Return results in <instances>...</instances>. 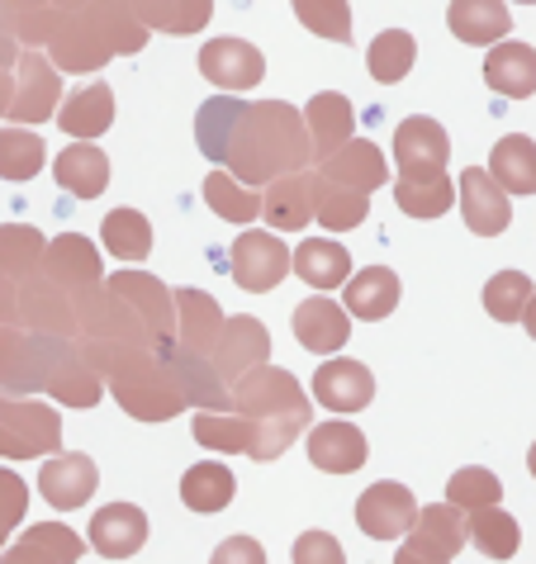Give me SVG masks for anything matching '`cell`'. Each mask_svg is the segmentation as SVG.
Here are the masks:
<instances>
[{
  "label": "cell",
  "mask_w": 536,
  "mask_h": 564,
  "mask_svg": "<svg viewBox=\"0 0 536 564\" xmlns=\"http://www.w3.org/2000/svg\"><path fill=\"white\" fill-rule=\"evenodd\" d=\"M233 417H243L247 427V456L251 460H276L286 456V451L299 442L313 417V403L304 399V389H299V380L290 370L280 366H257L251 375H243L238 384H233Z\"/></svg>",
  "instance_id": "1"
},
{
  "label": "cell",
  "mask_w": 536,
  "mask_h": 564,
  "mask_svg": "<svg viewBox=\"0 0 536 564\" xmlns=\"http://www.w3.org/2000/svg\"><path fill=\"white\" fill-rule=\"evenodd\" d=\"M313 162V138H309V123L294 105L286 100H261V105H247L243 115V129L228 148V176H238L251 191L271 185L280 176H294Z\"/></svg>",
  "instance_id": "2"
},
{
  "label": "cell",
  "mask_w": 536,
  "mask_h": 564,
  "mask_svg": "<svg viewBox=\"0 0 536 564\" xmlns=\"http://www.w3.org/2000/svg\"><path fill=\"white\" fill-rule=\"evenodd\" d=\"M143 43H148V24L124 0H90V6L57 20L49 39V57L57 72H100L109 57L143 53Z\"/></svg>",
  "instance_id": "3"
},
{
  "label": "cell",
  "mask_w": 536,
  "mask_h": 564,
  "mask_svg": "<svg viewBox=\"0 0 536 564\" xmlns=\"http://www.w3.org/2000/svg\"><path fill=\"white\" fill-rule=\"evenodd\" d=\"M76 341L43 337L29 327H0V394H49L53 370Z\"/></svg>",
  "instance_id": "4"
},
{
  "label": "cell",
  "mask_w": 536,
  "mask_h": 564,
  "mask_svg": "<svg viewBox=\"0 0 536 564\" xmlns=\"http://www.w3.org/2000/svg\"><path fill=\"white\" fill-rule=\"evenodd\" d=\"M62 417L53 403L0 394V460H39L62 456Z\"/></svg>",
  "instance_id": "5"
},
{
  "label": "cell",
  "mask_w": 536,
  "mask_h": 564,
  "mask_svg": "<svg viewBox=\"0 0 536 564\" xmlns=\"http://www.w3.org/2000/svg\"><path fill=\"white\" fill-rule=\"evenodd\" d=\"M451 162V138L437 119L414 115L394 129V166H399V181H437L447 176Z\"/></svg>",
  "instance_id": "6"
},
{
  "label": "cell",
  "mask_w": 536,
  "mask_h": 564,
  "mask_svg": "<svg viewBox=\"0 0 536 564\" xmlns=\"http://www.w3.org/2000/svg\"><path fill=\"white\" fill-rule=\"evenodd\" d=\"M465 541H470V531L461 522V512L451 503H432L418 512V527L404 536L394 564H451L465 551Z\"/></svg>",
  "instance_id": "7"
},
{
  "label": "cell",
  "mask_w": 536,
  "mask_h": 564,
  "mask_svg": "<svg viewBox=\"0 0 536 564\" xmlns=\"http://www.w3.org/2000/svg\"><path fill=\"white\" fill-rule=\"evenodd\" d=\"M228 265H233V280L247 290V294H266V290H276L280 280L290 275V247L276 238V232H261V228H247L238 242H233V252H228Z\"/></svg>",
  "instance_id": "8"
},
{
  "label": "cell",
  "mask_w": 536,
  "mask_h": 564,
  "mask_svg": "<svg viewBox=\"0 0 536 564\" xmlns=\"http://www.w3.org/2000/svg\"><path fill=\"white\" fill-rule=\"evenodd\" d=\"M418 498L404 489V484H394V479H380V484H371L366 494L356 498V527L366 531L371 541H399L408 536V531L418 527Z\"/></svg>",
  "instance_id": "9"
},
{
  "label": "cell",
  "mask_w": 536,
  "mask_h": 564,
  "mask_svg": "<svg viewBox=\"0 0 536 564\" xmlns=\"http://www.w3.org/2000/svg\"><path fill=\"white\" fill-rule=\"evenodd\" d=\"M57 96H62V82H57V67L49 53L39 48H24L20 53V67H14V100H10V119L14 123H43L57 115Z\"/></svg>",
  "instance_id": "10"
},
{
  "label": "cell",
  "mask_w": 536,
  "mask_h": 564,
  "mask_svg": "<svg viewBox=\"0 0 536 564\" xmlns=\"http://www.w3.org/2000/svg\"><path fill=\"white\" fill-rule=\"evenodd\" d=\"M105 285L138 308V318L148 323L157 351L176 341V290H167L162 280H152L148 271H115V280H105Z\"/></svg>",
  "instance_id": "11"
},
{
  "label": "cell",
  "mask_w": 536,
  "mask_h": 564,
  "mask_svg": "<svg viewBox=\"0 0 536 564\" xmlns=\"http://www.w3.org/2000/svg\"><path fill=\"white\" fill-rule=\"evenodd\" d=\"M43 275H49L57 290H67L72 300H86L90 290L105 285L100 252H96V242H90V238H82V232H62V238L49 242V257H43Z\"/></svg>",
  "instance_id": "12"
},
{
  "label": "cell",
  "mask_w": 536,
  "mask_h": 564,
  "mask_svg": "<svg viewBox=\"0 0 536 564\" xmlns=\"http://www.w3.org/2000/svg\"><path fill=\"white\" fill-rule=\"evenodd\" d=\"M266 228L276 232H304L309 218H319V171H294L261 191Z\"/></svg>",
  "instance_id": "13"
},
{
  "label": "cell",
  "mask_w": 536,
  "mask_h": 564,
  "mask_svg": "<svg viewBox=\"0 0 536 564\" xmlns=\"http://www.w3.org/2000/svg\"><path fill=\"white\" fill-rule=\"evenodd\" d=\"M461 218L475 238H499L513 224L508 191L489 176V166H465L461 171Z\"/></svg>",
  "instance_id": "14"
},
{
  "label": "cell",
  "mask_w": 536,
  "mask_h": 564,
  "mask_svg": "<svg viewBox=\"0 0 536 564\" xmlns=\"http://www.w3.org/2000/svg\"><path fill=\"white\" fill-rule=\"evenodd\" d=\"M200 72H204V82L218 86V90H251V86H261V76H266V57L251 48V43L243 39H210L200 48Z\"/></svg>",
  "instance_id": "15"
},
{
  "label": "cell",
  "mask_w": 536,
  "mask_h": 564,
  "mask_svg": "<svg viewBox=\"0 0 536 564\" xmlns=\"http://www.w3.org/2000/svg\"><path fill=\"white\" fill-rule=\"evenodd\" d=\"M224 333H228V318H224V308H218L214 294H204V290H176V347L181 351L214 360Z\"/></svg>",
  "instance_id": "16"
},
{
  "label": "cell",
  "mask_w": 536,
  "mask_h": 564,
  "mask_svg": "<svg viewBox=\"0 0 536 564\" xmlns=\"http://www.w3.org/2000/svg\"><path fill=\"white\" fill-rule=\"evenodd\" d=\"M266 356H271V333H266L257 318H247V313H233V318H228V333H224V341H218V351H214L218 380L233 389V384L243 380V375H251L257 366H266Z\"/></svg>",
  "instance_id": "17"
},
{
  "label": "cell",
  "mask_w": 536,
  "mask_h": 564,
  "mask_svg": "<svg viewBox=\"0 0 536 564\" xmlns=\"http://www.w3.org/2000/svg\"><path fill=\"white\" fill-rule=\"evenodd\" d=\"M96 484H100V469L90 456H82V451H62V456H53L39 469V494L62 512L86 508L90 494H96Z\"/></svg>",
  "instance_id": "18"
},
{
  "label": "cell",
  "mask_w": 536,
  "mask_h": 564,
  "mask_svg": "<svg viewBox=\"0 0 536 564\" xmlns=\"http://www.w3.org/2000/svg\"><path fill=\"white\" fill-rule=\"evenodd\" d=\"M313 394L333 413H361L375 399V375L361 360H346V356L323 360L319 375H313Z\"/></svg>",
  "instance_id": "19"
},
{
  "label": "cell",
  "mask_w": 536,
  "mask_h": 564,
  "mask_svg": "<svg viewBox=\"0 0 536 564\" xmlns=\"http://www.w3.org/2000/svg\"><path fill=\"white\" fill-rule=\"evenodd\" d=\"M319 176L323 181H333L342 185V191H356V195H371V191H380V185L389 181V162H385V152L371 143V138H352L342 152H333L328 162L319 166Z\"/></svg>",
  "instance_id": "20"
},
{
  "label": "cell",
  "mask_w": 536,
  "mask_h": 564,
  "mask_svg": "<svg viewBox=\"0 0 536 564\" xmlns=\"http://www.w3.org/2000/svg\"><path fill=\"white\" fill-rule=\"evenodd\" d=\"M86 555V541L62 522H39L24 527L20 541L0 551V564H76Z\"/></svg>",
  "instance_id": "21"
},
{
  "label": "cell",
  "mask_w": 536,
  "mask_h": 564,
  "mask_svg": "<svg viewBox=\"0 0 536 564\" xmlns=\"http://www.w3.org/2000/svg\"><path fill=\"white\" fill-rule=\"evenodd\" d=\"M290 327H294V337L304 341V351L333 356L346 347V337H352V313H342V304H333L328 294H313V300L294 308Z\"/></svg>",
  "instance_id": "22"
},
{
  "label": "cell",
  "mask_w": 536,
  "mask_h": 564,
  "mask_svg": "<svg viewBox=\"0 0 536 564\" xmlns=\"http://www.w3.org/2000/svg\"><path fill=\"white\" fill-rule=\"evenodd\" d=\"M90 545L105 560H129L148 545V512L138 503H109L90 517Z\"/></svg>",
  "instance_id": "23"
},
{
  "label": "cell",
  "mask_w": 536,
  "mask_h": 564,
  "mask_svg": "<svg viewBox=\"0 0 536 564\" xmlns=\"http://www.w3.org/2000/svg\"><path fill=\"white\" fill-rule=\"evenodd\" d=\"M304 123H309V138H313V156L328 162L333 152H342L346 143L356 138V109L342 90H323L304 105Z\"/></svg>",
  "instance_id": "24"
},
{
  "label": "cell",
  "mask_w": 536,
  "mask_h": 564,
  "mask_svg": "<svg viewBox=\"0 0 536 564\" xmlns=\"http://www.w3.org/2000/svg\"><path fill=\"white\" fill-rule=\"evenodd\" d=\"M371 446H366V432L352 427V422H323V427L309 432V460L328 469V475H356L366 465Z\"/></svg>",
  "instance_id": "25"
},
{
  "label": "cell",
  "mask_w": 536,
  "mask_h": 564,
  "mask_svg": "<svg viewBox=\"0 0 536 564\" xmlns=\"http://www.w3.org/2000/svg\"><path fill=\"white\" fill-rule=\"evenodd\" d=\"M447 24L461 43H475V48H499L513 29L508 0H451Z\"/></svg>",
  "instance_id": "26"
},
{
  "label": "cell",
  "mask_w": 536,
  "mask_h": 564,
  "mask_svg": "<svg viewBox=\"0 0 536 564\" xmlns=\"http://www.w3.org/2000/svg\"><path fill=\"white\" fill-rule=\"evenodd\" d=\"M247 105L251 100H243V96H214V100L200 105V115H195V143H200V152L210 156V162H218V166L228 162V148H233V138H238V129H243Z\"/></svg>",
  "instance_id": "27"
},
{
  "label": "cell",
  "mask_w": 536,
  "mask_h": 564,
  "mask_svg": "<svg viewBox=\"0 0 536 564\" xmlns=\"http://www.w3.org/2000/svg\"><path fill=\"white\" fill-rule=\"evenodd\" d=\"M109 123H115V90L109 86H86V90H72L67 100L57 109V129L76 138V143H90V138L109 133Z\"/></svg>",
  "instance_id": "28"
},
{
  "label": "cell",
  "mask_w": 536,
  "mask_h": 564,
  "mask_svg": "<svg viewBox=\"0 0 536 564\" xmlns=\"http://www.w3.org/2000/svg\"><path fill=\"white\" fill-rule=\"evenodd\" d=\"M484 82L503 100H527L536 90V53L532 43H499L484 57Z\"/></svg>",
  "instance_id": "29"
},
{
  "label": "cell",
  "mask_w": 536,
  "mask_h": 564,
  "mask_svg": "<svg viewBox=\"0 0 536 564\" xmlns=\"http://www.w3.org/2000/svg\"><path fill=\"white\" fill-rule=\"evenodd\" d=\"M294 275L319 294L337 290V285L346 290V280H352V257H346V247L333 238H304L294 247Z\"/></svg>",
  "instance_id": "30"
},
{
  "label": "cell",
  "mask_w": 536,
  "mask_h": 564,
  "mask_svg": "<svg viewBox=\"0 0 536 564\" xmlns=\"http://www.w3.org/2000/svg\"><path fill=\"white\" fill-rule=\"evenodd\" d=\"M53 176L67 195L76 199H96L105 185H109V156L96 143H72L67 152H57L53 162Z\"/></svg>",
  "instance_id": "31"
},
{
  "label": "cell",
  "mask_w": 536,
  "mask_h": 564,
  "mask_svg": "<svg viewBox=\"0 0 536 564\" xmlns=\"http://www.w3.org/2000/svg\"><path fill=\"white\" fill-rule=\"evenodd\" d=\"M342 294H346V313H352V318L380 323V318H389V313L399 308V275H394L389 265H371V271L346 280Z\"/></svg>",
  "instance_id": "32"
},
{
  "label": "cell",
  "mask_w": 536,
  "mask_h": 564,
  "mask_svg": "<svg viewBox=\"0 0 536 564\" xmlns=\"http://www.w3.org/2000/svg\"><path fill=\"white\" fill-rule=\"evenodd\" d=\"M489 176L508 195H536V143L527 133L499 138L494 152H489Z\"/></svg>",
  "instance_id": "33"
},
{
  "label": "cell",
  "mask_w": 536,
  "mask_h": 564,
  "mask_svg": "<svg viewBox=\"0 0 536 564\" xmlns=\"http://www.w3.org/2000/svg\"><path fill=\"white\" fill-rule=\"evenodd\" d=\"M233 494H238V479H233V469L218 465V460H200L181 475V503L191 512H204V517L224 512L233 503Z\"/></svg>",
  "instance_id": "34"
},
{
  "label": "cell",
  "mask_w": 536,
  "mask_h": 564,
  "mask_svg": "<svg viewBox=\"0 0 536 564\" xmlns=\"http://www.w3.org/2000/svg\"><path fill=\"white\" fill-rule=\"evenodd\" d=\"M49 394L57 403H67V409H96V403L105 399V380L96 375V366L82 356V347H72L67 356H62V366L53 370Z\"/></svg>",
  "instance_id": "35"
},
{
  "label": "cell",
  "mask_w": 536,
  "mask_h": 564,
  "mask_svg": "<svg viewBox=\"0 0 536 564\" xmlns=\"http://www.w3.org/2000/svg\"><path fill=\"white\" fill-rule=\"evenodd\" d=\"M49 257V238L29 224H0V271L14 280H34Z\"/></svg>",
  "instance_id": "36"
},
{
  "label": "cell",
  "mask_w": 536,
  "mask_h": 564,
  "mask_svg": "<svg viewBox=\"0 0 536 564\" xmlns=\"http://www.w3.org/2000/svg\"><path fill=\"white\" fill-rule=\"evenodd\" d=\"M414 53H418V43H414L408 29H385V34H375V43H371L366 67H371V76L380 86H394V82H404V76L414 72Z\"/></svg>",
  "instance_id": "37"
},
{
  "label": "cell",
  "mask_w": 536,
  "mask_h": 564,
  "mask_svg": "<svg viewBox=\"0 0 536 564\" xmlns=\"http://www.w3.org/2000/svg\"><path fill=\"white\" fill-rule=\"evenodd\" d=\"M100 238L119 261H143L152 252V224L138 209H109L100 224Z\"/></svg>",
  "instance_id": "38"
},
{
  "label": "cell",
  "mask_w": 536,
  "mask_h": 564,
  "mask_svg": "<svg viewBox=\"0 0 536 564\" xmlns=\"http://www.w3.org/2000/svg\"><path fill=\"white\" fill-rule=\"evenodd\" d=\"M470 541L475 551H484L489 560H513L517 545H523V527L513 522L503 508H484V512H470Z\"/></svg>",
  "instance_id": "39"
},
{
  "label": "cell",
  "mask_w": 536,
  "mask_h": 564,
  "mask_svg": "<svg viewBox=\"0 0 536 564\" xmlns=\"http://www.w3.org/2000/svg\"><path fill=\"white\" fill-rule=\"evenodd\" d=\"M447 503L455 512H484V508H499L503 503V484L494 469H484V465H465V469H455L451 484H447Z\"/></svg>",
  "instance_id": "40"
},
{
  "label": "cell",
  "mask_w": 536,
  "mask_h": 564,
  "mask_svg": "<svg viewBox=\"0 0 536 564\" xmlns=\"http://www.w3.org/2000/svg\"><path fill=\"white\" fill-rule=\"evenodd\" d=\"M204 199H210V209L218 218H228V224H251V218L261 214V191H251V185L228 176V171H214V176L204 181Z\"/></svg>",
  "instance_id": "41"
},
{
  "label": "cell",
  "mask_w": 536,
  "mask_h": 564,
  "mask_svg": "<svg viewBox=\"0 0 536 564\" xmlns=\"http://www.w3.org/2000/svg\"><path fill=\"white\" fill-rule=\"evenodd\" d=\"M43 162H49V148H43L39 133L0 129V181H34Z\"/></svg>",
  "instance_id": "42"
},
{
  "label": "cell",
  "mask_w": 536,
  "mask_h": 564,
  "mask_svg": "<svg viewBox=\"0 0 536 564\" xmlns=\"http://www.w3.org/2000/svg\"><path fill=\"white\" fill-rule=\"evenodd\" d=\"M394 205L414 218H441L455 205V181L437 176V181H399L394 185Z\"/></svg>",
  "instance_id": "43"
},
{
  "label": "cell",
  "mask_w": 536,
  "mask_h": 564,
  "mask_svg": "<svg viewBox=\"0 0 536 564\" xmlns=\"http://www.w3.org/2000/svg\"><path fill=\"white\" fill-rule=\"evenodd\" d=\"M532 300H536V290H532V275H523V271H499L484 285V308L494 313L499 323H523Z\"/></svg>",
  "instance_id": "44"
},
{
  "label": "cell",
  "mask_w": 536,
  "mask_h": 564,
  "mask_svg": "<svg viewBox=\"0 0 536 564\" xmlns=\"http://www.w3.org/2000/svg\"><path fill=\"white\" fill-rule=\"evenodd\" d=\"M371 214V195H356V191H342V185L323 181L319 176V224L328 232H346V228H361Z\"/></svg>",
  "instance_id": "45"
},
{
  "label": "cell",
  "mask_w": 536,
  "mask_h": 564,
  "mask_svg": "<svg viewBox=\"0 0 536 564\" xmlns=\"http://www.w3.org/2000/svg\"><path fill=\"white\" fill-rule=\"evenodd\" d=\"M294 6V20L319 39H333V43H352V6L346 0H290Z\"/></svg>",
  "instance_id": "46"
},
{
  "label": "cell",
  "mask_w": 536,
  "mask_h": 564,
  "mask_svg": "<svg viewBox=\"0 0 536 564\" xmlns=\"http://www.w3.org/2000/svg\"><path fill=\"white\" fill-rule=\"evenodd\" d=\"M195 442L204 451H228V456H247V427L233 413H200L195 417Z\"/></svg>",
  "instance_id": "47"
},
{
  "label": "cell",
  "mask_w": 536,
  "mask_h": 564,
  "mask_svg": "<svg viewBox=\"0 0 536 564\" xmlns=\"http://www.w3.org/2000/svg\"><path fill=\"white\" fill-rule=\"evenodd\" d=\"M24 508H29V484L14 475V469H0V545L24 522Z\"/></svg>",
  "instance_id": "48"
},
{
  "label": "cell",
  "mask_w": 536,
  "mask_h": 564,
  "mask_svg": "<svg viewBox=\"0 0 536 564\" xmlns=\"http://www.w3.org/2000/svg\"><path fill=\"white\" fill-rule=\"evenodd\" d=\"M294 564H346L342 555V541L328 536V531H304V536L294 541Z\"/></svg>",
  "instance_id": "49"
},
{
  "label": "cell",
  "mask_w": 536,
  "mask_h": 564,
  "mask_svg": "<svg viewBox=\"0 0 536 564\" xmlns=\"http://www.w3.org/2000/svg\"><path fill=\"white\" fill-rule=\"evenodd\" d=\"M210 14H214V0H176L167 34H200V29L210 24Z\"/></svg>",
  "instance_id": "50"
},
{
  "label": "cell",
  "mask_w": 536,
  "mask_h": 564,
  "mask_svg": "<svg viewBox=\"0 0 536 564\" xmlns=\"http://www.w3.org/2000/svg\"><path fill=\"white\" fill-rule=\"evenodd\" d=\"M20 43H14L6 29H0V119L10 115V100H14V67H20Z\"/></svg>",
  "instance_id": "51"
},
{
  "label": "cell",
  "mask_w": 536,
  "mask_h": 564,
  "mask_svg": "<svg viewBox=\"0 0 536 564\" xmlns=\"http://www.w3.org/2000/svg\"><path fill=\"white\" fill-rule=\"evenodd\" d=\"M210 564H266V551L251 536H228V541H218Z\"/></svg>",
  "instance_id": "52"
},
{
  "label": "cell",
  "mask_w": 536,
  "mask_h": 564,
  "mask_svg": "<svg viewBox=\"0 0 536 564\" xmlns=\"http://www.w3.org/2000/svg\"><path fill=\"white\" fill-rule=\"evenodd\" d=\"M124 6H129L138 20H143L148 29H162L167 34V24H171V6H176V0H124Z\"/></svg>",
  "instance_id": "53"
},
{
  "label": "cell",
  "mask_w": 536,
  "mask_h": 564,
  "mask_svg": "<svg viewBox=\"0 0 536 564\" xmlns=\"http://www.w3.org/2000/svg\"><path fill=\"white\" fill-rule=\"evenodd\" d=\"M0 327H20V280L0 271Z\"/></svg>",
  "instance_id": "54"
},
{
  "label": "cell",
  "mask_w": 536,
  "mask_h": 564,
  "mask_svg": "<svg viewBox=\"0 0 536 564\" xmlns=\"http://www.w3.org/2000/svg\"><path fill=\"white\" fill-rule=\"evenodd\" d=\"M523 323H527V333H532V341H536V300L527 304V313H523Z\"/></svg>",
  "instance_id": "55"
},
{
  "label": "cell",
  "mask_w": 536,
  "mask_h": 564,
  "mask_svg": "<svg viewBox=\"0 0 536 564\" xmlns=\"http://www.w3.org/2000/svg\"><path fill=\"white\" fill-rule=\"evenodd\" d=\"M527 469H532V479H536V442H532V456H527Z\"/></svg>",
  "instance_id": "56"
},
{
  "label": "cell",
  "mask_w": 536,
  "mask_h": 564,
  "mask_svg": "<svg viewBox=\"0 0 536 564\" xmlns=\"http://www.w3.org/2000/svg\"><path fill=\"white\" fill-rule=\"evenodd\" d=\"M523 6H536V0H523Z\"/></svg>",
  "instance_id": "57"
}]
</instances>
